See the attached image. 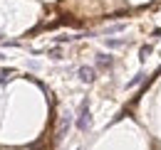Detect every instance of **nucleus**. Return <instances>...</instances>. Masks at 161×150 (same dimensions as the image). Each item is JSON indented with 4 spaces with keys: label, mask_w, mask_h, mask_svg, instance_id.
Masks as SVG:
<instances>
[{
    "label": "nucleus",
    "mask_w": 161,
    "mask_h": 150,
    "mask_svg": "<svg viewBox=\"0 0 161 150\" xmlns=\"http://www.w3.org/2000/svg\"><path fill=\"white\" fill-rule=\"evenodd\" d=\"M77 128H80V131H89V103H87V101H82V106H80Z\"/></svg>",
    "instance_id": "obj_1"
},
{
    "label": "nucleus",
    "mask_w": 161,
    "mask_h": 150,
    "mask_svg": "<svg viewBox=\"0 0 161 150\" xmlns=\"http://www.w3.org/2000/svg\"><path fill=\"white\" fill-rule=\"evenodd\" d=\"M80 79L84 81V84H92V81L97 79V76H94V69H92V67H82L80 69Z\"/></svg>",
    "instance_id": "obj_2"
},
{
    "label": "nucleus",
    "mask_w": 161,
    "mask_h": 150,
    "mask_svg": "<svg viewBox=\"0 0 161 150\" xmlns=\"http://www.w3.org/2000/svg\"><path fill=\"white\" fill-rule=\"evenodd\" d=\"M97 64L104 67V69H109V67L114 64V59H112V57H107V54H99V57H97Z\"/></svg>",
    "instance_id": "obj_3"
},
{
    "label": "nucleus",
    "mask_w": 161,
    "mask_h": 150,
    "mask_svg": "<svg viewBox=\"0 0 161 150\" xmlns=\"http://www.w3.org/2000/svg\"><path fill=\"white\" fill-rule=\"evenodd\" d=\"M141 79H144V74H136L134 79H131V81H129V84H126V86H129V89H131V86H136V84H139Z\"/></svg>",
    "instance_id": "obj_4"
},
{
    "label": "nucleus",
    "mask_w": 161,
    "mask_h": 150,
    "mask_svg": "<svg viewBox=\"0 0 161 150\" xmlns=\"http://www.w3.org/2000/svg\"><path fill=\"white\" fill-rule=\"evenodd\" d=\"M107 44H109V47H121L124 42H121V39H107Z\"/></svg>",
    "instance_id": "obj_5"
}]
</instances>
